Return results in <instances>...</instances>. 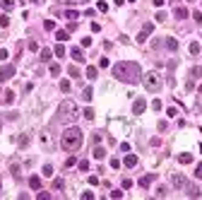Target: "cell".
I'll return each instance as SVG.
<instances>
[{"label": "cell", "instance_id": "cell-1", "mask_svg": "<svg viewBox=\"0 0 202 200\" xmlns=\"http://www.w3.org/2000/svg\"><path fill=\"white\" fill-rule=\"evenodd\" d=\"M113 77H118L120 82L137 84V82L142 80V72H140V65H137V63L123 60V63H116V65H113Z\"/></svg>", "mask_w": 202, "mask_h": 200}, {"label": "cell", "instance_id": "cell-2", "mask_svg": "<svg viewBox=\"0 0 202 200\" xmlns=\"http://www.w3.org/2000/svg\"><path fill=\"white\" fill-rule=\"evenodd\" d=\"M60 145L67 152H77L82 147V130L79 128H67L63 133V137H60Z\"/></svg>", "mask_w": 202, "mask_h": 200}, {"label": "cell", "instance_id": "cell-3", "mask_svg": "<svg viewBox=\"0 0 202 200\" xmlns=\"http://www.w3.org/2000/svg\"><path fill=\"white\" fill-rule=\"evenodd\" d=\"M75 118H77V106H75V101L65 99L58 106V121L67 123V121H75Z\"/></svg>", "mask_w": 202, "mask_h": 200}, {"label": "cell", "instance_id": "cell-4", "mask_svg": "<svg viewBox=\"0 0 202 200\" xmlns=\"http://www.w3.org/2000/svg\"><path fill=\"white\" fill-rule=\"evenodd\" d=\"M142 82H144V87H147L149 92H159V89H161V75H159V72H147Z\"/></svg>", "mask_w": 202, "mask_h": 200}, {"label": "cell", "instance_id": "cell-5", "mask_svg": "<svg viewBox=\"0 0 202 200\" xmlns=\"http://www.w3.org/2000/svg\"><path fill=\"white\" fill-rule=\"evenodd\" d=\"M15 72H17V67H15V65H2V67H0V82L15 77Z\"/></svg>", "mask_w": 202, "mask_h": 200}, {"label": "cell", "instance_id": "cell-6", "mask_svg": "<svg viewBox=\"0 0 202 200\" xmlns=\"http://www.w3.org/2000/svg\"><path fill=\"white\" fill-rule=\"evenodd\" d=\"M171 183H173L176 188H185V186H188V178H185V176H180V174H173Z\"/></svg>", "mask_w": 202, "mask_h": 200}, {"label": "cell", "instance_id": "cell-7", "mask_svg": "<svg viewBox=\"0 0 202 200\" xmlns=\"http://www.w3.org/2000/svg\"><path fill=\"white\" fill-rule=\"evenodd\" d=\"M144 109H147V101L142 99V97H140V99H135V104H133V113H135V116H140Z\"/></svg>", "mask_w": 202, "mask_h": 200}, {"label": "cell", "instance_id": "cell-8", "mask_svg": "<svg viewBox=\"0 0 202 200\" xmlns=\"http://www.w3.org/2000/svg\"><path fill=\"white\" fill-rule=\"evenodd\" d=\"M70 56H72L77 63H84V53H82V48H72V51H70Z\"/></svg>", "mask_w": 202, "mask_h": 200}, {"label": "cell", "instance_id": "cell-9", "mask_svg": "<svg viewBox=\"0 0 202 200\" xmlns=\"http://www.w3.org/2000/svg\"><path fill=\"white\" fill-rule=\"evenodd\" d=\"M152 181H154V174H147V176H142V178H140V186H142V188H149V183H152Z\"/></svg>", "mask_w": 202, "mask_h": 200}, {"label": "cell", "instance_id": "cell-10", "mask_svg": "<svg viewBox=\"0 0 202 200\" xmlns=\"http://www.w3.org/2000/svg\"><path fill=\"white\" fill-rule=\"evenodd\" d=\"M123 164H125V167H130V169H133L135 164H137V157H135V154H128V157L123 159Z\"/></svg>", "mask_w": 202, "mask_h": 200}, {"label": "cell", "instance_id": "cell-11", "mask_svg": "<svg viewBox=\"0 0 202 200\" xmlns=\"http://www.w3.org/2000/svg\"><path fill=\"white\" fill-rule=\"evenodd\" d=\"M29 186H32L34 191H39V188H41V178H39V176H32V178H29Z\"/></svg>", "mask_w": 202, "mask_h": 200}, {"label": "cell", "instance_id": "cell-12", "mask_svg": "<svg viewBox=\"0 0 202 200\" xmlns=\"http://www.w3.org/2000/svg\"><path fill=\"white\" fill-rule=\"evenodd\" d=\"M176 17L178 19H185L188 17V7H176Z\"/></svg>", "mask_w": 202, "mask_h": 200}, {"label": "cell", "instance_id": "cell-13", "mask_svg": "<svg viewBox=\"0 0 202 200\" xmlns=\"http://www.w3.org/2000/svg\"><path fill=\"white\" fill-rule=\"evenodd\" d=\"M92 97H94V89H92V87H87V89L82 92V99H84V101H92Z\"/></svg>", "mask_w": 202, "mask_h": 200}, {"label": "cell", "instance_id": "cell-14", "mask_svg": "<svg viewBox=\"0 0 202 200\" xmlns=\"http://www.w3.org/2000/svg\"><path fill=\"white\" fill-rule=\"evenodd\" d=\"M0 7L2 10H12L15 7V0H0Z\"/></svg>", "mask_w": 202, "mask_h": 200}, {"label": "cell", "instance_id": "cell-15", "mask_svg": "<svg viewBox=\"0 0 202 200\" xmlns=\"http://www.w3.org/2000/svg\"><path fill=\"white\" fill-rule=\"evenodd\" d=\"M96 75H99V70H96L94 65H89V67H87V77H89V80H94Z\"/></svg>", "mask_w": 202, "mask_h": 200}, {"label": "cell", "instance_id": "cell-16", "mask_svg": "<svg viewBox=\"0 0 202 200\" xmlns=\"http://www.w3.org/2000/svg\"><path fill=\"white\" fill-rule=\"evenodd\" d=\"M166 48L168 51H176V48H178V41H176V39H166Z\"/></svg>", "mask_w": 202, "mask_h": 200}, {"label": "cell", "instance_id": "cell-17", "mask_svg": "<svg viewBox=\"0 0 202 200\" xmlns=\"http://www.w3.org/2000/svg\"><path fill=\"white\" fill-rule=\"evenodd\" d=\"M103 157H106V150L103 147H96L94 150V159H103Z\"/></svg>", "mask_w": 202, "mask_h": 200}, {"label": "cell", "instance_id": "cell-18", "mask_svg": "<svg viewBox=\"0 0 202 200\" xmlns=\"http://www.w3.org/2000/svg\"><path fill=\"white\" fill-rule=\"evenodd\" d=\"M41 60H43V63L51 60V48H43V51H41Z\"/></svg>", "mask_w": 202, "mask_h": 200}, {"label": "cell", "instance_id": "cell-19", "mask_svg": "<svg viewBox=\"0 0 202 200\" xmlns=\"http://www.w3.org/2000/svg\"><path fill=\"white\" fill-rule=\"evenodd\" d=\"M178 162H180V164H190V162H193V154H180Z\"/></svg>", "mask_w": 202, "mask_h": 200}, {"label": "cell", "instance_id": "cell-20", "mask_svg": "<svg viewBox=\"0 0 202 200\" xmlns=\"http://www.w3.org/2000/svg\"><path fill=\"white\" fill-rule=\"evenodd\" d=\"M185 188H188V198H197V195H200L197 188H193V186H185Z\"/></svg>", "mask_w": 202, "mask_h": 200}, {"label": "cell", "instance_id": "cell-21", "mask_svg": "<svg viewBox=\"0 0 202 200\" xmlns=\"http://www.w3.org/2000/svg\"><path fill=\"white\" fill-rule=\"evenodd\" d=\"M2 101H5V104H12V101H15V92H5Z\"/></svg>", "mask_w": 202, "mask_h": 200}, {"label": "cell", "instance_id": "cell-22", "mask_svg": "<svg viewBox=\"0 0 202 200\" xmlns=\"http://www.w3.org/2000/svg\"><path fill=\"white\" fill-rule=\"evenodd\" d=\"M70 87H72V84H70V80H63V82H60V92H70Z\"/></svg>", "mask_w": 202, "mask_h": 200}, {"label": "cell", "instance_id": "cell-23", "mask_svg": "<svg viewBox=\"0 0 202 200\" xmlns=\"http://www.w3.org/2000/svg\"><path fill=\"white\" fill-rule=\"evenodd\" d=\"M190 53H193V56H197V53H200V43H197V41H193V43H190Z\"/></svg>", "mask_w": 202, "mask_h": 200}, {"label": "cell", "instance_id": "cell-24", "mask_svg": "<svg viewBox=\"0 0 202 200\" xmlns=\"http://www.w3.org/2000/svg\"><path fill=\"white\" fill-rule=\"evenodd\" d=\"M17 145H19V147H27V145H29V135H22V137L17 140Z\"/></svg>", "mask_w": 202, "mask_h": 200}, {"label": "cell", "instance_id": "cell-25", "mask_svg": "<svg viewBox=\"0 0 202 200\" xmlns=\"http://www.w3.org/2000/svg\"><path fill=\"white\" fill-rule=\"evenodd\" d=\"M63 186H65L63 178H56V181H53V191H63Z\"/></svg>", "mask_w": 202, "mask_h": 200}, {"label": "cell", "instance_id": "cell-26", "mask_svg": "<svg viewBox=\"0 0 202 200\" xmlns=\"http://www.w3.org/2000/svg\"><path fill=\"white\" fill-rule=\"evenodd\" d=\"M56 39H58V41H67V32H65V29L56 32Z\"/></svg>", "mask_w": 202, "mask_h": 200}, {"label": "cell", "instance_id": "cell-27", "mask_svg": "<svg viewBox=\"0 0 202 200\" xmlns=\"http://www.w3.org/2000/svg\"><path fill=\"white\" fill-rule=\"evenodd\" d=\"M65 17H67V19H72V22H75V19H77L79 15H77V10H67V12H65Z\"/></svg>", "mask_w": 202, "mask_h": 200}, {"label": "cell", "instance_id": "cell-28", "mask_svg": "<svg viewBox=\"0 0 202 200\" xmlns=\"http://www.w3.org/2000/svg\"><path fill=\"white\" fill-rule=\"evenodd\" d=\"M48 70H51V75H53V77H56V75H60V65H58V63H53Z\"/></svg>", "mask_w": 202, "mask_h": 200}, {"label": "cell", "instance_id": "cell-29", "mask_svg": "<svg viewBox=\"0 0 202 200\" xmlns=\"http://www.w3.org/2000/svg\"><path fill=\"white\" fill-rule=\"evenodd\" d=\"M53 53H56V56H65V46H63V43H58V46H56V51H53Z\"/></svg>", "mask_w": 202, "mask_h": 200}, {"label": "cell", "instance_id": "cell-30", "mask_svg": "<svg viewBox=\"0 0 202 200\" xmlns=\"http://www.w3.org/2000/svg\"><path fill=\"white\" fill-rule=\"evenodd\" d=\"M0 27H10V17H7V15L0 17Z\"/></svg>", "mask_w": 202, "mask_h": 200}, {"label": "cell", "instance_id": "cell-31", "mask_svg": "<svg viewBox=\"0 0 202 200\" xmlns=\"http://www.w3.org/2000/svg\"><path fill=\"white\" fill-rule=\"evenodd\" d=\"M43 27H46L48 32H53V29H56V22H53V19H46V24H43Z\"/></svg>", "mask_w": 202, "mask_h": 200}, {"label": "cell", "instance_id": "cell-32", "mask_svg": "<svg viewBox=\"0 0 202 200\" xmlns=\"http://www.w3.org/2000/svg\"><path fill=\"white\" fill-rule=\"evenodd\" d=\"M77 167H79V171H87V169H89V162H87V159H82Z\"/></svg>", "mask_w": 202, "mask_h": 200}, {"label": "cell", "instance_id": "cell-33", "mask_svg": "<svg viewBox=\"0 0 202 200\" xmlns=\"http://www.w3.org/2000/svg\"><path fill=\"white\" fill-rule=\"evenodd\" d=\"M84 118L92 121V118H94V109H84Z\"/></svg>", "mask_w": 202, "mask_h": 200}, {"label": "cell", "instance_id": "cell-34", "mask_svg": "<svg viewBox=\"0 0 202 200\" xmlns=\"http://www.w3.org/2000/svg\"><path fill=\"white\" fill-rule=\"evenodd\" d=\"M147 36H149L147 32H140V36H137V41H140V43H144V41H147Z\"/></svg>", "mask_w": 202, "mask_h": 200}, {"label": "cell", "instance_id": "cell-35", "mask_svg": "<svg viewBox=\"0 0 202 200\" xmlns=\"http://www.w3.org/2000/svg\"><path fill=\"white\" fill-rule=\"evenodd\" d=\"M190 75H193V77H200V75H202V67H193V70H190Z\"/></svg>", "mask_w": 202, "mask_h": 200}, {"label": "cell", "instance_id": "cell-36", "mask_svg": "<svg viewBox=\"0 0 202 200\" xmlns=\"http://www.w3.org/2000/svg\"><path fill=\"white\" fill-rule=\"evenodd\" d=\"M43 174H46V176H53V167H51V164H46V167H43Z\"/></svg>", "mask_w": 202, "mask_h": 200}, {"label": "cell", "instance_id": "cell-37", "mask_svg": "<svg viewBox=\"0 0 202 200\" xmlns=\"http://www.w3.org/2000/svg\"><path fill=\"white\" fill-rule=\"evenodd\" d=\"M157 22H166V12H157Z\"/></svg>", "mask_w": 202, "mask_h": 200}, {"label": "cell", "instance_id": "cell-38", "mask_svg": "<svg viewBox=\"0 0 202 200\" xmlns=\"http://www.w3.org/2000/svg\"><path fill=\"white\" fill-rule=\"evenodd\" d=\"M67 72H70V75H72V77H79V70H77V67H75V65L70 67V70H67Z\"/></svg>", "mask_w": 202, "mask_h": 200}, {"label": "cell", "instance_id": "cell-39", "mask_svg": "<svg viewBox=\"0 0 202 200\" xmlns=\"http://www.w3.org/2000/svg\"><path fill=\"white\" fill-rule=\"evenodd\" d=\"M96 7H99L101 12H106V10H108V2H103V0H101V2H99V5H96Z\"/></svg>", "mask_w": 202, "mask_h": 200}, {"label": "cell", "instance_id": "cell-40", "mask_svg": "<svg viewBox=\"0 0 202 200\" xmlns=\"http://www.w3.org/2000/svg\"><path fill=\"white\" fill-rule=\"evenodd\" d=\"M193 19H195L197 24H202V12H195V15H193Z\"/></svg>", "mask_w": 202, "mask_h": 200}, {"label": "cell", "instance_id": "cell-41", "mask_svg": "<svg viewBox=\"0 0 202 200\" xmlns=\"http://www.w3.org/2000/svg\"><path fill=\"white\" fill-rule=\"evenodd\" d=\"M152 29H154V24H152V22H149V24H144V29H142V32H147V34H152Z\"/></svg>", "mask_w": 202, "mask_h": 200}, {"label": "cell", "instance_id": "cell-42", "mask_svg": "<svg viewBox=\"0 0 202 200\" xmlns=\"http://www.w3.org/2000/svg\"><path fill=\"white\" fill-rule=\"evenodd\" d=\"M152 109H157V111H159V109H161V101L154 99V101H152Z\"/></svg>", "mask_w": 202, "mask_h": 200}, {"label": "cell", "instance_id": "cell-43", "mask_svg": "<svg viewBox=\"0 0 202 200\" xmlns=\"http://www.w3.org/2000/svg\"><path fill=\"white\" fill-rule=\"evenodd\" d=\"M99 67H108V58H101V60H99Z\"/></svg>", "mask_w": 202, "mask_h": 200}, {"label": "cell", "instance_id": "cell-44", "mask_svg": "<svg viewBox=\"0 0 202 200\" xmlns=\"http://www.w3.org/2000/svg\"><path fill=\"white\" fill-rule=\"evenodd\" d=\"M195 176H197V178H202V164H197V169H195Z\"/></svg>", "mask_w": 202, "mask_h": 200}, {"label": "cell", "instance_id": "cell-45", "mask_svg": "<svg viewBox=\"0 0 202 200\" xmlns=\"http://www.w3.org/2000/svg\"><path fill=\"white\" fill-rule=\"evenodd\" d=\"M5 58H7V51L2 48V51H0V60H5Z\"/></svg>", "mask_w": 202, "mask_h": 200}, {"label": "cell", "instance_id": "cell-46", "mask_svg": "<svg viewBox=\"0 0 202 200\" xmlns=\"http://www.w3.org/2000/svg\"><path fill=\"white\" fill-rule=\"evenodd\" d=\"M29 2H34V5H41V2H43V0H29Z\"/></svg>", "mask_w": 202, "mask_h": 200}, {"label": "cell", "instance_id": "cell-47", "mask_svg": "<svg viewBox=\"0 0 202 200\" xmlns=\"http://www.w3.org/2000/svg\"><path fill=\"white\" fill-rule=\"evenodd\" d=\"M128 2H135V0H128Z\"/></svg>", "mask_w": 202, "mask_h": 200}, {"label": "cell", "instance_id": "cell-48", "mask_svg": "<svg viewBox=\"0 0 202 200\" xmlns=\"http://www.w3.org/2000/svg\"><path fill=\"white\" fill-rule=\"evenodd\" d=\"M188 2H193V0H188Z\"/></svg>", "mask_w": 202, "mask_h": 200}, {"label": "cell", "instance_id": "cell-49", "mask_svg": "<svg viewBox=\"0 0 202 200\" xmlns=\"http://www.w3.org/2000/svg\"><path fill=\"white\" fill-rule=\"evenodd\" d=\"M0 188H2V183H0Z\"/></svg>", "mask_w": 202, "mask_h": 200}]
</instances>
